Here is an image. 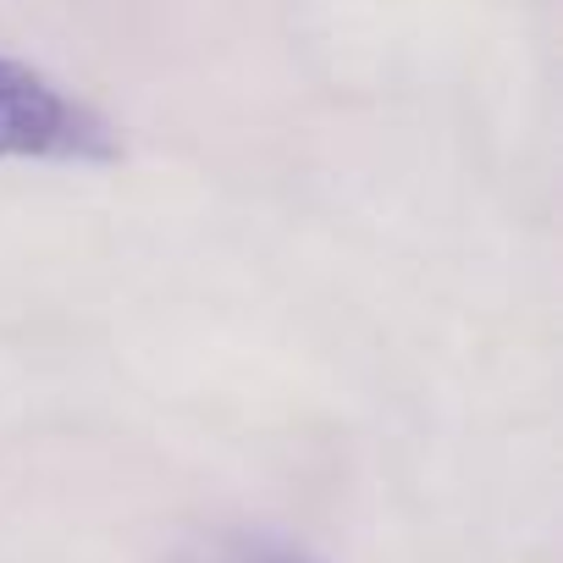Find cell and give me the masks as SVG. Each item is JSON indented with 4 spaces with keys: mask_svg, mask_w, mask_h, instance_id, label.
<instances>
[{
    "mask_svg": "<svg viewBox=\"0 0 563 563\" xmlns=\"http://www.w3.org/2000/svg\"><path fill=\"white\" fill-rule=\"evenodd\" d=\"M276 563H288V558H276Z\"/></svg>",
    "mask_w": 563,
    "mask_h": 563,
    "instance_id": "2",
    "label": "cell"
},
{
    "mask_svg": "<svg viewBox=\"0 0 563 563\" xmlns=\"http://www.w3.org/2000/svg\"><path fill=\"white\" fill-rule=\"evenodd\" d=\"M111 155L117 133L89 100L67 95L51 73L0 51V161L89 166Z\"/></svg>",
    "mask_w": 563,
    "mask_h": 563,
    "instance_id": "1",
    "label": "cell"
}]
</instances>
